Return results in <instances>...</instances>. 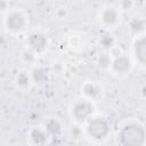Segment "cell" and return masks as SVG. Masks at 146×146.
I'll list each match as a JSON object with an SVG mask.
<instances>
[{"label":"cell","mask_w":146,"mask_h":146,"mask_svg":"<svg viewBox=\"0 0 146 146\" xmlns=\"http://www.w3.org/2000/svg\"><path fill=\"white\" fill-rule=\"evenodd\" d=\"M30 73H31V78H32L33 84L42 86V84L47 83V81L49 80V73L42 66L34 65L32 67V70L30 71Z\"/></svg>","instance_id":"5bb4252c"},{"label":"cell","mask_w":146,"mask_h":146,"mask_svg":"<svg viewBox=\"0 0 146 146\" xmlns=\"http://www.w3.org/2000/svg\"><path fill=\"white\" fill-rule=\"evenodd\" d=\"M82 125L84 137L94 143H103L110 137L111 124L110 121L103 115L94 114Z\"/></svg>","instance_id":"7a4b0ae2"},{"label":"cell","mask_w":146,"mask_h":146,"mask_svg":"<svg viewBox=\"0 0 146 146\" xmlns=\"http://www.w3.org/2000/svg\"><path fill=\"white\" fill-rule=\"evenodd\" d=\"M42 127L47 131L50 139L54 137H58L63 131V123L57 117H49L48 120H46V122L42 124Z\"/></svg>","instance_id":"7c38bea8"},{"label":"cell","mask_w":146,"mask_h":146,"mask_svg":"<svg viewBox=\"0 0 146 146\" xmlns=\"http://www.w3.org/2000/svg\"><path fill=\"white\" fill-rule=\"evenodd\" d=\"M14 1H17V0H14Z\"/></svg>","instance_id":"7402d4cb"},{"label":"cell","mask_w":146,"mask_h":146,"mask_svg":"<svg viewBox=\"0 0 146 146\" xmlns=\"http://www.w3.org/2000/svg\"><path fill=\"white\" fill-rule=\"evenodd\" d=\"M98 44L103 51H108L111 48H113L116 44V39L112 33H110V31H106L103 35L99 36Z\"/></svg>","instance_id":"9a60e30c"},{"label":"cell","mask_w":146,"mask_h":146,"mask_svg":"<svg viewBox=\"0 0 146 146\" xmlns=\"http://www.w3.org/2000/svg\"><path fill=\"white\" fill-rule=\"evenodd\" d=\"M36 57H38V55L34 51H32L31 49L26 48V47L22 51V59L26 64H30V65H33L34 66L35 65V62H36Z\"/></svg>","instance_id":"e0dca14e"},{"label":"cell","mask_w":146,"mask_h":146,"mask_svg":"<svg viewBox=\"0 0 146 146\" xmlns=\"http://www.w3.org/2000/svg\"><path fill=\"white\" fill-rule=\"evenodd\" d=\"M27 139L31 145H36V146H42L49 143L50 137L48 136L47 131L42 125L33 127L29 130L27 132Z\"/></svg>","instance_id":"9c48e42d"},{"label":"cell","mask_w":146,"mask_h":146,"mask_svg":"<svg viewBox=\"0 0 146 146\" xmlns=\"http://www.w3.org/2000/svg\"><path fill=\"white\" fill-rule=\"evenodd\" d=\"M10 9L9 0H0V15H5Z\"/></svg>","instance_id":"ffe728a7"},{"label":"cell","mask_w":146,"mask_h":146,"mask_svg":"<svg viewBox=\"0 0 146 146\" xmlns=\"http://www.w3.org/2000/svg\"><path fill=\"white\" fill-rule=\"evenodd\" d=\"M145 27H146V22L145 18L141 16H133L129 21V31L133 36L143 35L145 34Z\"/></svg>","instance_id":"4fadbf2b"},{"label":"cell","mask_w":146,"mask_h":146,"mask_svg":"<svg viewBox=\"0 0 146 146\" xmlns=\"http://www.w3.org/2000/svg\"><path fill=\"white\" fill-rule=\"evenodd\" d=\"M146 140V130L143 123L130 120L120 125L116 132V141L123 146H143Z\"/></svg>","instance_id":"6da1fadb"},{"label":"cell","mask_w":146,"mask_h":146,"mask_svg":"<svg viewBox=\"0 0 146 146\" xmlns=\"http://www.w3.org/2000/svg\"><path fill=\"white\" fill-rule=\"evenodd\" d=\"M132 67H133L132 58L129 55L123 52L120 56L112 58L108 72H111L115 76L122 78V76H125V75L130 74V72L132 71Z\"/></svg>","instance_id":"8992f818"},{"label":"cell","mask_w":146,"mask_h":146,"mask_svg":"<svg viewBox=\"0 0 146 146\" xmlns=\"http://www.w3.org/2000/svg\"><path fill=\"white\" fill-rule=\"evenodd\" d=\"M98 23L106 31L114 30L121 23V11L115 6H106L98 13Z\"/></svg>","instance_id":"5b68a950"},{"label":"cell","mask_w":146,"mask_h":146,"mask_svg":"<svg viewBox=\"0 0 146 146\" xmlns=\"http://www.w3.org/2000/svg\"><path fill=\"white\" fill-rule=\"evenodd\" d=\"M107 52L110 54V56H111L112 58H114V57H117V56H120L121 54H123V50L121 49V47H119L117 44H115V46H114L113 48H111Z\"/></svg>","instance_id":"44dd1931"},{"label":"cell","mask_w":146,"mask_h":146,"mask_svg":"<svg viewBox=\"0 0 146 146\" xmlns=\"http://www.w3.org/2000/svg\"><path fill=\"white\" fill-rule=\"evenodd\" d=\"M135 5H136L135 0H120L117 8L120 11H130L133 9Z\"/></svg>","instance_id":"ac0fdd59"},{"label":"cell","mask_w":146,"mask_h":146,"mask_svg":"<svg viewBox=\"0 0 146 146\" xmlns=\"http://www.w3.org/2000/svg\"><path fill=\"white\" fill-rule=\"evenodd\" d=\"M68 113L74 123L83 124L94 114H96V106L94 100L80 96L70 104Z\"/></svg>","instance_id":"3957f363"},{"label":"cell","mask_w":146,"mask_h":146,"mask_svg":"<svg viewBox=\"0 0 146 146\" xmlns=\"http://www.w3.org/2000/svg\"><path fill=\"white\" fill-rule=\"evenodd\" d=\"M25 47L39 56L47 51L49 47V39L46 33L41 31H32L25 39Z\"/></svg>","instance_id":"52a82bcc"},{"label":"cell","mask_w":146,"mask_h":146,"mask_svg":"<svg viewBox=\"0 0 146 146\" xmlns=\"http://www.w3.org/2000/svg\"><path fill=\"white\" fill-rule=\"evenodd\" d=\"M29 24L26 14L19 8H10L3 15V27L8 34L17 35L25 31Z\"/></svg>","instance_id":"277c9868"},{"label":"cell","mask_w":146,"mask_h":146,"mask_svg":"<svg viewBox=\"0 0 146 146\" xmlns=\"http://www.w3.org/2000/svg\"><path fill=\"white\" fill-rule=\"evenodd\" d=\"M80 94L82 97L87 98V99H90V100H96L99 95H100V88L99 86L95 82V81H84L81 87H80Z\"/></svg>","instance_id":"8fae6325"},{"label":"cell","mask_w":146,"mask_h":146,"mask_svg":"<svg viewBox=\"0 0 146 146\" xmlns=\"http://www.w3.org/2000/svg\"><path fill=\"white\" fill-rule=\"evenodd\" d=\"M14 84L16 87V89H18L19 91H29L32 87H33V81L31 78V73L29 70H19L15 76H14Z\"/></svg>","instance_id":"30bf717a"},{"label":"cell","mask_w":146,"mask_h":146,"mask_svg":"<svg viewBox=\"0 0 146 146\" xmlns=\"http://www.w3.org/2000/svg\"><path fill=\"white\" fill-rule=\"evenodd\" d=\"M55 15H56V17L58 19H65L68 16V11H67V9L65 7H59V8L56 9Z\"/></svg>","instance_id":"d6986e66"},{"label":"cell","mask_w":146,"mask_h":146,"mask_svg":"<svg viewBox=\"0 0 146 146\" xmlns=\"http://www.w3.org/2000/svg\"><path fill=\"white\" fill-rule=\"evenodd\" d=\"M111 60H112V57L110 56V54L107 51H103L97 57V65H98L99 68L108 71L110 65H111Z\"/></svg>","instance_id":"2e32d148"},{"label":"cell","mask_w":146,"mask_h":146,"mask_svg":"<svg viewBox=\"0 0 146 146\" xmlns=\"http://www.w3.org/2000/svg\"><path fill=\"white\" fill-rule=\"evenodd\" d=\"M133 63L139 64L140 66H145L146 63V39L145 34L135 36L131 44V55Z\"/></svg>","instance_id":"ba28073f"}]
</instances>
